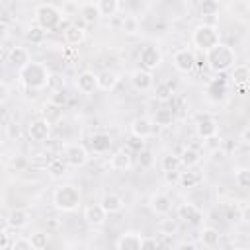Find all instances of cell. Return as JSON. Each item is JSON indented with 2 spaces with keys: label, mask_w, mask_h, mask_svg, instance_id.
<instances>
[{
  "label": "cell",
  "mask_w": 250,
  "mask_h": 250,
  "mask_svg": "<svg viewBox=\"0 0 250 250\" xmlns=\"http://www.w3.org/2000/svg\"><path fill=\"white\" fill-rule=\"evenodd\" d=\"M49 68L43 62H35L31 61L29 64H25L23 68L18 70V80L25 90H43L47 88L49 82Z\"/></svg>",
  "instance_id": "cell-1"
},
{
  "label": "cell",
  "mask_w": 250,
  "mask_h": 250,
  "mask_svg": "<svg viewBox=\"0 0 250 250\" xmlns=\"http://www.w3.org/2000/svg\"><path fill=\"white\" fill-rule=\"evenodd\" d=\"M82 193L74 184H62L53 189V207L62 213H72L80 207Z\"/></svg>",
  "instance_id": "cell-2"
},
{
  "label": "cell",
  "mask_w": 250,
  "mask_h": 250,
  "mask_svg": "<svg viewBox=\"0 0 250 250\" xmlns=\"http://www.w3.org/2000/svg\"><path fill=\"white\" fill-rule=\"evenodd\" d=\"M234 62H236V53L227 43H219L207 51V66L213 72H227L234 66Z\"/></svg>",
  "instance_id": "cell-3"
},
{
  "label": "cell",
  "mask_w": 250,
  "mask_h": 250,
  "mask_svg": "<svg viewBox=\"0 0 250 250\" xmlns=\"http://www.w3.org/2000/svg\"><path fill=\"white\" fill-rule=\"evenodd\" d=\"M33 20L37 25H41L45 31H55L62 25V12L55 4H39L33 12Z\"/></svg>",
  "instance_id": "cell-4"
},
{
  "label": "cell",
  "mask_w": 250,
  "mask_h": 250,
  "mask_svg": "<svg viewBox=\"0 0 250 250\" xmlns=\"http://www.w3.org/2000/svg\"><path fill=\"white\" fill-rule=\"evenodd\" d=\"M191 41H193L195 49L207 53L209 49H213L215 45L221 43V33L213 23H199V25H195V29L191 33Z\"/></svg>",
  "instance_id": "cell-5"
},
{
  "label": "cell",
  "mask_w": 250,
  "mask_h": 250,
  "mask_svg": "<svg viewBox=\"0 0 250 250\" xmlns=\"http://www.w3.org/2000/svg\"><path fill=\"white\" fill-rule=\"evenodd\" d=\"M62 158L68 162L70 168H82L90 160V150L80 143H68L62 146Z\"/></svg>",
  "instance_id": "cell-6"
},
{
  "label": "cell",
  "mask_w": 250,
  "mask_h": 250,
  "mask_svg": "<svg viewBox=\"0 0 250 250\" xmlns=\"http://www.w3.org/2000/svg\"><path fill=\"white\" fill-rule=\"evenodd\" d=\"M195 135L199 139H203V141L217 137L219 135V123H217V119L213 115H209V113H199L195 117Z\"/></svg>",
  "instance_id": "cell-7"
},
{
  "label": "cell",
  "mask_w": 250,
  "mask_h": 250,
  "mask_svg": "<svg viewBox=\"0 0 250 250\" xmlns=\"http://www.w3.org/2000/svg\"><path fill=\"white\" fill-rule=\"evenodd\" d=\"M172 62H174V68L182 74H188L191 72L195 66H197V59H195V51L193 49H178L174 55H172Z\"/></svg>",
  "instance_id": "cell-8"
},
{
  "label": "cell",
  "mask_w": 250,
  "mask_h": 250,
  "mask_svg": "<svg viewBox=\"0 0 250 250\" xmlns=\"http://www.w3.org/2000/svg\"><path fill=\"white\" fill-rule=\"evenodd\" d=\"M139 62H141V68H146L152 72L162 64V51L156 45H145L139 53Z\"/></svg>",
  "instance_id": "cell-9"
},
{
  "label": "cell",
  "mask_w": 250,
  "mask_h": 250,
  "mask_svg": "<svg viewBox=\"0 0 250 250\" xmlns=\"http://www.w3.org/2000/svg\"><path fill=\"white\" fill-rule=\"evenodd\" d=\"M131 86L133 90L141 92V94H148L154 90V76L150 70L146 68H137L131 72Z\"/></svg>",
  "instance_id": "cell-10"
},
{
  "label": "cell",
  "mask_w": 250,
  "mask_h": 250,
  "mask_svg": "<svg viewBox=\"0 0 250 250\" xmlns=\"http://www.w3.org/2000/svg\"><path fill=\"white\" fill-rule=\"evenodd\" d=\"M51 127H53L51 121H47L45 117H37V119H33V121L29 123L27 135H29V139L35 141V143H45V141H49V137H51Z\"/></svg>",
  "instance_id": "cell-11"
},
{
  "label": "cell",
  "mask_w": 250,
  "mask_h": 250,
  "mask_svg": "<svg viewBox=\"0 0 250 250\" xmlns=\"http://www.w3.org/2000/svg\"><path fill=\"white\" fill-rule=\"evenodd\" d=\"M148 207H150V211H152L154 215L164 217V215H170L174 203H172V197H170L168 193H164V191H154V193H150V197H148Z\"/></svg>",
  "instance_id": "cell-12"
},
{
  "label": "cell",
  "mask_w": 250,
  "mask_h": 250,
  "mask_svg": "<svg viewBox=\"0 0 250 250\" xmlns=\"http://www.w3.org/2000/svg\"><path fill=\"white\" fill-rule=\"evenodd\" d=\"M154 121H152V117H146V115H139V117H135L133 121H131V125H129V129H131V135H135V137H141V139H148V137H152L154 135Z\"/></svg>",
  "instance_id": "cell-13"
},
{
  "label": "cell",
  "mask_w": 250,
  "mask_h": 250,
  "mask_svg": "<svg viewBox=\"0 0 250 250\" xmlns=\"http://www.w3.org/2000/svg\"><path fill=\"white\" fill-rule=\"evenodd\" d=\"M131 166H133V156H131L129 146H121L109 156V168L115 172H125Z\"/></svg>",
  "instance_id": "cell-14"
},
{
  "label": "cell",
  "mask_w": 250,
  "mask_h": 250,
  "mask_svg": "<svg viewBox=\"0 0 250 250\" xmlns=\"http://www.w3.org/2000/svg\"><path fill=\"white\" fill-rule=\"evenodd\" d=\"M107 215H109V213L102 207V203H92V205H86V207H84V219H86V223H88L92 229H100V227L105 223Z\"/></svg>",
  "instance_id": "cell-15"
},
{
  "label": "cell",
  "mask_w": 250,
  "mask_h": 250,
  "mask_svg": "<svg viewBox=\"0 0 250 250\" xmlns=\"http://www.w3.org/2000/svg\"><path fill=\"white\" fill-rule=\"evenodd\" d=\"M76 88H78L80 94H86V96L94 94L96 90H100V88H98V74L92 72V70L80 72V74L76 76Z\"/></svg>",
  "instance_id": "cell-16"
},
{
  "label": "cell",
  "mask_w": 250,
  "mask_h": 250,
  "mask_svg": "<svg viewBox=\"0 0 250 250\" xmlns=\"http://www.w3.org/2000/svg\"><path fill=\"white\" fill-rule=\"evenodd\" d=\"M29 221H31L29 211H27V209H21V207H16V209H12V211L6 215V225L12 227V230H21V229H25V227L29 225Z\"/></svg>",
  "instance_id": "cell-17"
},
{
  "label": "cell",
  "mask_w": 250,
  "mask_h": 250,
  "mask_svg": "<svg viewBox=\"0 0 250 250\" xmlns=\"http://www.w3.org/2000/svg\"><path fill=\"white\" fill-rule=\"evenodd\" d=\"M201 209L195 205V203H182L178 205V219L184 221V223H189V225H197L201 221Z\"/></svg>",
  "instance_id": "cell-18"
},
{
  "label": "cell",
  "mask_w": 250,
  "mask_h": 250,
  "mask_svg": "<svg viewBox=\"0 0 250 250\" xmlns=\"http://www.w3.org/2000/svg\"><path fill=\"white\" fill-rule=\"evenodd\" d=\"M141 244H143V236L135 230H127L115 240L117 250H141Z\"/></svg>",
  "instance_id": "cell-19"
},
{
  "label": "cell",
  "mask_w": 250,
  "mask_h": 250,
  "mask_svg": "<svg viewBox=\"0 0 250 250\" xmlns=\"http://www.w3.org/2000/svg\"><path fill=\"white\" fill-rule=\"evenodd\" d=\"M6 59H8V62H10L12 66H16L18 70L31 62V55H29V51H27L25 47H21V45L12 47V49L8 51V57H6Z\"/></svg>",
  "instance_id": "cell-20"
},
{
  "label": "cell",
  "mask_w": 250,
  "mask_h": 250,
  "mask_svg": "<svg viewBox=\"0 0 250 250\" xmlns=\"http://www.w3.org/2000/svg\"><path fill=\"white\" fill-rule=\"evenodd\" d=\"M100 203H102V207H104L109 215L121 213V211H123V207H125L123 197H121L119 193H115V191H107V193H104V195H102V199H100Z\"/></svg>",
  "instance_id": "cell-21"
},
{
  "label": "cell",
  "mask_w": 250,
  "mask_h": 250,
  "mask_svg": "<svg viewBox=\"0 0 250 250\" xmlns=\"http://www.w3.org/2000/svg\"><path fill=\"white\" fill-rule=\"evenodd\" d=\"M117 84H119V74L115 70L105 68V70L98 72V88L102 92H113L117 88Z\"/></svg>",
  "instance_id": "cell-22"
},
{
  "label": "cell",
  "mask_w": 250,
  "mask_h": 250,
  "mask_svg": "<svg viewBox=\"0 0 250 250\" xmlns=\"http://www.w3.org/2000/svg\"><path fill=\"white\" fill-rule=\"evenodd\" d=\"M111 143L113 141H111V137L107 133H94L90 137V150L94 154H105V152H109Z\"/></svg>",
  "instance_id": "cell-23"
},
{
  "label": "cell",
  "mask_w": 250,
  "mask_h": 250,
  "mask_svg": "<svg viewBox=\"0 0 250 250\" xmlns=\"http://www.w3.org/2000/svg\"><path fill=\"white\" fill-rule=\"evenodd\" d=\"M178 184L184 189H193V188L203 184V174L193 170V168H186V172H180V182Z\"/></svg>",
  "instance_id": "cell-24"
},
{
  "label": "cell",
  "mask_w": 250,
  "mask_h": 250,
  "mask_svg": "<svg viewBox=\"0 0 250 250\" xmlns=\"http://www.w3.org/2000/svg\"><path fill=\"white\" fill-rule=\"evenodd\" d=\"M47 174L53 178V180H61L62 176H66V172H68V162L64 160V158H61V156H55V158H51L49 162H47Z\"/></svg>",
  "instance_id": "cell-25"
},
{
  "label": "cell",
  "mask_w": 250,
  "mask_h": 250,
  "mask_svg": "<svg viewBox=\"0 0 250 250\" xmlns=\"http://www.w3.org/2000/svg\"><path fill=\"white\" fill-rule=\"evenodd\" d=\"M230 82L234 86H246L250 82V66L240 62V64H234L230 68Z\"/></svg>",
  "instance_id": "cell-26"
},
{
  "label": "cell",
  "mask_w": 250,
  "mask_h": 250,
  "mask_svg": "<svg viewBox=\"0 0 250 250\" xmlns=\"http://www.w3.org/2000/svg\"><path fill=\"white\" fill-rule=\"evenodd\" d=\"M62 35H64L66 45L74 47V45H80V43L84 41L86 31H84V27H80V25H66L64 31H62Z\"/></svg>",
  "instance_id": "cell-27"
},
{
  "label": "cell",
  "mask_w": 250,
  "mask_h": 250,
  "mask_svg": "<svg viewBox=\"0 0 250 250\" xmlns=\"http://www.w3.org/2000/svg\"><path fill=\"white\" fill-rule=\"evenodd\" d=\"M221 240V234L215 227H203L201 232H199V244L205 246V248H215Z\"/></svg>",
  "instance_id": "cell-28"
},
{
  "label": "cell",
  "mask_w": 250,
  "mask_h": 250,
  "mask_svg": "<svg viewBox=\"0 0 250 250\" xmlns=\"http://www.w3.org/2000/svg\"><path fill=\"white\" fill-rule=\"evenodd\" d=\"M156 229H158V234H160V236H174V234L180 230V223H178V219H172V217L164 215V217L158 221Z\"/></svg>",
  "instance_id": "cell-29"
},
{
  "label": "cell",
  "mask_w": 250,
  "mask_h": 250,
  "mask_svg": "<svg viewBox=\"0 0 250 250\" xmlns=\"http://www.w3.org/2000/svg\"><path fill=\"white\" fill-rule=\"evenodd\" d=\"M180 160H182L184 168H195L201 162V154L193 146H184V150L180 152Z\"/></svg>",
  "instance_id": "cell-30"
},
{
  "label": "cell",
  "mask_w": 250,
  "mask_h": 250,
  "mask_svg": "<svg viewBox=\"0 0 250 250\" xmlns=\"http://www.w3.org/2000/svg\"><path fill=\"white\" fill-rule=\"evenodd\" d=\"M47 33H49V31H45L41 25L33 23V25L27 27V31H25V39H27L31 45H43L45 39H47Z\"/></svg>",
  "instance_id": "cell-31"
},
{
  "label": "cell",
  "mask_w": 250,
  "mask_h": 250,
  "mask_svg": "<svg viewBox=\"0 0 250 250\" xmlns=\"http://www.w3.org/2000/svg\"><path fill=\"white\" fill-rule=\"evenodd\" d=\"M152 121H154L156 127H164V129H166V127H170V125L174 123V111H172V109H166V107L154 109Z\"/></svg>",
  "instance_id": "cell-32"
},
{
  "label": "cell",
  "mask_w": 250,
  "mask_h": 250,
  "mask_svg": "<svg viewBox=\"0 0 250 250\" xmlns=\"http://www.w3.org/2000/svg\"><path fill=\"white\" fill-rule=\"evenodd\" d=\"M80 16H82V20H84L86 23H96V21L102 18L100 8H98L96 2H88V4H84V6L80 8Z\"/></svg>",
  "instance_id": "cell-33"
},
{
  "label": "cell",
  "mask_w": 250,
  "mask_h": 250,
  "mask_svg": "<svg viewBox=\"0 0 250 250\" xmlns=\"http://www.w3.org/2000/svg\"><path fill=\"white\" fill-rule=\"evenodd\" d=\"M160 168H162V172H164V174H166V172H178V170L182 168L180 154H174V152L164 154V156H162V160H160Z\"/></svg>",
  "instance_id": "cell-34"
},
{
  "label": "cell",
  "mask_w": 250,
  "mask_h": 250,
  "mask_svg": "<svg viewBox=\"0 0 250 250\" xmlns=\"http://www.w3.org/2000/svg\"><path fill=\"white\" fill-rule=\"evenodd\" d=\"M102 18H113L119 12V0H96Z\"/></svg>",
  "instance_id": "cell-35"
},
{
  "label": "cell",
  "mask_w": 250,
  "mask_h": 250,
  "mask_svg": "<svg viewBox=\"0 0 250 250\" xmlns=\"http://www.w3.org/2000/svg\"><path fill=\"white\" fill-rule=\"evenodd\" d=\"M234 184L240 189H250V166H242L234 170Z\"/></svg>",
  "instance_id": "cell-36"
},
{
  "label": "cell",
  "mask_w": 250,
  "mask_h": 250,
  "mask_svg": "<svg viewBox=\"0 0 250 250\" xmlns=\"http://www.w3.org/2000/svg\"><path fill=\"white\" fill-rule=\"evenodd\" d=\"M219 2L217 0H201V4H199V14L203 16V18H217V14H219Z\"/></svg>",
  "instance_id": "cell-37"
},
{
  "label": "cell",
  "mask_w": 250,
  "mask_h": 250,
  "mask_svg": "<svg viewBox=\"0 0 250 250\" xmlns=\"http://www.w3.org/2000/svg\"><path fill=\"white\" fill-rule=\"evenodd\" d=\"M29 240H31L33 250H45L47 244H49V234L43 232V230H35V232L29 234Z\"/></svg>",
  "instance_id": "cell-38"
},
{
  "label": "cell",
  "mask_w": 250,
  "mask_h": 250,
  "mask_svg": "<svg viewBox=\"0 0 250 250\" xmlns=\"http://www.w3.org/2000/svg\"><path fill=\"white\" fill-rule=\"evenodd\" d=\"M61 111H62L61 105H57V104H53V102H47L45 107H43V117H45L47 121L55 123V121L61 119Z\"/></svg>",
  "instance_id": "cell-39"
},
{
  "label": "cell",
  "mask_w": 250,
  "mask_h": 250,
  "mask_svg": "<svg viewBox=\"0 0 250 250\" xmlns=\"http://www.w3.org/2000/svg\"><path fill=\"white\" fill-rule=\"evenodd\" d=\"M47 90H49V92L64 90V76H62L61 72H51L49 82H47Z\"/></svg>",
  "instance_id": "cell-40"
},
{
  "label": "cell",
  "mask_w": 250,
  "mask_h": 250,
  "mask_svg": "<svg viewBox=\"0 0 250 250\" xmlns=\"http://www.w3.org/2000/svg\"><path fill=\"white\" fill-rule=\"evenodd\" d=\"M121 27H123V31H125V33L133 35V33H137V31H139V20H137L135 16H125V18H123Z\"/></svg>",
  "instance_id": "cell-41"
},
{
  "label": "cell",
  "mask_w": 250,
  "mask_h": 250,
  "mask_svg": "<svg viewBox=\"0 0 250 250\" xmlns=\"http://www.w3.org/2000/svg\"><path fill=\"white\" fill-rule=\"evenodd\" d=\"M154 96L158 98V100H170L172 98V88H170V84H158L156 88H154Z\"/></svg>",
  "instance_id": "cell-42"
},
{
  "label": "cell",
  "mask_w": 250,
  "mask_h": 250,
  "mask_svg": "<svg viewBox=\"0 0 250 250\" xmlns=\"http://www.w3.org/2000/svg\"><path fill=\"white\" fill-rule=\"evenodd\" d=\"M10 250H33V246H31V240H29V236H27V238H23V236H18V238H16V240L12 242Z\"/></svg>",
  "instance_id": "cell-43"
},
{
  "label": "cell",
  "mask_w": 250,
  "mask_h": 250,
  "mask_svg": "<svg viewBox=\"0 0 250 250\" xmlns=\"http://www.w3.org/2000/svg\"><path fill=\"white\" fill-rule=\"evenodd\" d=\"M10 230H12V227L4 225V229H2V240H0V250H8V248L12 246L14 240H10V236H12Z\"/></svg>",
  "instance_id": "cell-44"
},
{
  "label": "cell",
  "mask_w": 250,
  "mask_h": 250,
  "mask_svg": "<svg viewBox=\"0 0 250 250\" xmlns=\"http://www.w3.org/2000/svg\"><path fill=\"white\" fill-rule=\"evenodd\" d=\"M49 102H53V104H57V105H64L66 104V92L64 90H57V92H51V98H49Z\"/></svg>",
  "instance_id": "cell-45"
},
{
  "label": "cell",
  "mask_w": 250,
  "mask_h": 250,
  "mask_svg": "<svg viewBox=\"0 0 250 250\" xmlns=\"http://www.w3.org/2000/svg\"><path fill=\"white\" fill-rule=\"evenodd\" d=\"M127 146H129V150H137V152H141V150L145 148V139H141V137H135V135H131V139H129Z\"/></svg>",
  "instance_id": "cell-46"
},
{
  "label": "cell",
  "mask_w": 250,
  "mask_h": 250,
  "mask_svg": "<svg viewBox=\"0 0 250 250\" xmlns=\"http://www.w3.org/2000/svg\"><path fill=\"white\" fill-rule=\"evenodd\" d=\"M139 164H141V168H148L152 164V152L146 150V148H143L139 152Z\"/></svg>",
  "instance_id": "cell-47"
},
{
  "label": "cell",
  "mask_w": 250,
  "mask_h": 250,
  "mask_svg": "<svg viewBox=\"0 0 250 250\" xmlns=\"http://www.w3.org/2000/svg\"><path fill=\"white\" fill-rule=\"evenodd\" d=\"M160 242L156 238H148V236H143V244H141V250H146V248H158Z\"/></svg>",
  "instance_id": "cell-48"
},
{
  "label": "cell",
  "mask_w": 250,
  "mask_h": 250,
  "mask_svg": "<svg viewBox=\"0 0 250 250\" xmlns=\"http://www.w3.org/2000/svg\"><path fill=\"white\" fill-rule=\"evenodd\" d=\"M8 98H10V86H8L6 80H2V82H0V102L4 104Z\"/></svg>",
  "instance_id": "cell-49"
},
{
  "label": "cell",
  "mask_w": 250,
  "mask_h": 250,
  "mask_svg": "<svg viewBox=\"0 0 250 250\" xmlns=\"http://www.w3.org/2000/svg\"><path fill=\"white\" fill-rule=\"evenodd\" d=\"M240 221L250 223V205H242L240 207Z\"/></svg>",
  "instance_id": "cell-50"
},
{
  "label": "cell",
  "mask_w": 250,
  "mask_h": 250,
  "mask_svg": "<svg viewBox=\"0 0 250 250\" xmlns=\"http://www.w3.org/2000/svg\"><path fill=\"white\" fill-rule=\"evenodd\" d=\"M240 141H242V145H248V146H250V127L242 129V133H240Z\"/></svg>",
  "instance_id": "cell-51"
},
{
  "label": "cell",
  "mask_w": 250,
  "mask_h": 250,
  "mask_svg": "<svg viewBox=\"0 0 250 250\" xmlns=\"http://www.w3.org/2000/svg\"><path fill=\"white\" fill-rule=\"evenodd\" d=\"M178 248L180 250H195L197 248V242H180Z\"/></svg>",
  "instance_id": "cell-52"
},
{
  "label": "cell",
  "mask_w": 250,
  "mask_h": 250,
  "mask_svg": "<svg viewBox=\"0 0 250 250\" xmlns=\"http://www.w3.org/2000/svg\"><path fill=\"white\" fill-rule=\"evenodd\" d=\"M246 8H248V12H250V0H246Z\"/></svg>",
  "instance_id": "cell-53"
},
{
  "label": "cell",
  "mask_w": 250,
  "mask_h": 250,
  "mask_svg": "<svg viewBox=\"0 0 250 250\" xmlns=\"http://www.w3.org/2000/svg\"><path fill=\"white\" fill-rule=\"evenodd\" d=\"M20 2H27V0H20Z\"/></svg>",
  "instance_id": "cell-54"
}]
</instances>
